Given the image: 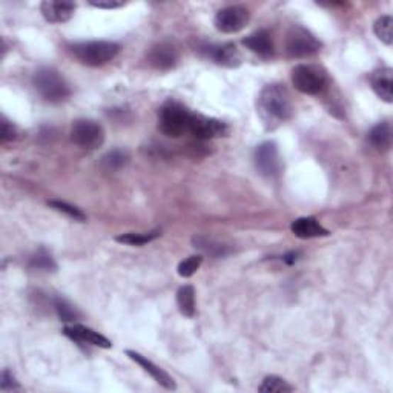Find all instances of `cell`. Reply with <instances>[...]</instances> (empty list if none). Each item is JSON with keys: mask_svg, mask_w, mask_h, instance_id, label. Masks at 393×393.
Here are the masks:
<instances>
[{"mask_svg": "<svg viewBox=\"0 0 393 393\" xmlns=\"http://www.w3.org/2000/svg\"><path fill=\"white\" fill-rule=\"evenodd\" d=\"M393 133L389 121H381L377 126H373L369 133L370 145L380 153H386L392 148Z\"/></svg>", "mask_w": 393, "mask_h": 393, "instance_id": "d6986e66", "label": "cell"}, {"mask_svg": "<svg viewBox=\"0 0 393 393\" xmlns=\"http://www.w3.org/2000/svg\"><path fill=\"white\" fill-rule=\"evenodd\" d=\"M129 162V155L126 151H121V149H114V151H109L106 155H103L100 166L103 171L106 172H116L121 167L126 166Z\"/></svg>", "mask_w": 393, "mask_h": 393, "instance_id": "ffe728a7", "label": "cell"}, {"mask_svg": "<svg viewBox=\"0 0 393 393\" xmlns=\"http://www.w3.org/2000/svg\"><path fill=\"white\" fill-rule=\"evenodd\" d=\"M34 88L39 94L51 103H59L67 100L71 96V88L68 82L59 71L52 68H42L34 74Z\"/></svg>", "mask_w": 393, "mask_h": 393, "instance_id": "3957f363", "label": "cell"}, {"mask_svg": "<svg viewBox=\"0 0 393 393\" xmlns=\"http://www.w3.org/2000/svg\"><path fill=\"white\" fill-rule=\"evenodd\" d=\"M189 133L200 140H209V138L228 135L229 126L221 120L209 118V117H204L200 114H194Z\"/></svg>", "mask_w": 393, "mask_h": 393, "instance_id": "30bf717a", "label": "cell"}, {"mask_svg": "<svg viewBox=\"0 0 393 393\" xmlns=\"http://www.w3.org/2000/svg\"><path fill=\"white\" fill-rule=\"evenodd\" d=\"M194 114L177 101H167L158 114V126L167 137L179 138L191 131Z\"/></svg>", "mask_w": 393, "mask_h": 393, "instance_id": "7a4b0ae2", "label": "cell"}, {"mask_svg": "<svg viewBox=\"0 0 393 393\" xmlns=\"http://www.w3.org/2000/svg\"><path fill=\"white\" fill-rule=\"evenodd\" d=\"M16 128L13 126V123H9L6 118H2V133H0V138H2V142L6 143L9 140L16 138Z\"/></svg>", "mask_w": 393, "mask_h": 393, "instance_id": "4dcf8cb0", "label": "cell"}, {"mask_svg": "<svg viewBox=\"0 0 393 393\" xmlns=\"http://www.w3.org/2000/svg\"><path fill=\"white\" fill-rule=\"evenodd\" d=\"M48 204L51 206L52 209L59 211V212H62V214H67L68 217H71V218H74V220H79V221L87 220V215L83 214L79 208H76V206H71V204H68V203L59 201V200L48 201Z\"/></svg>", "mask_w": 393, "mask_h": 393, "instance_id": "83f0119b", "label": "cell"}, {"mask_svg": "<svg viewBox=\"0 0 393 393\" xmlns=\"http://www.w3.org/2000/svg\"><path fill=\"white\" fill-rule=\"evenodd\" d=\"M71 140L83 149H96L105 142V131L94 120H76L71 126Z\"/></svg>", "mask_w": 393, "mask_h": 393, "instance_id": "52a82bcc", "label": "cell"}, {"mask_svg": "<svg viewBox=\"0 0 393 393\" xmlns=\"http://www.w3.org/2000/svg\"><path fill=\"white\" fill-rule=\"evenodd\" d=\"M373 30H375L377 37L382 43H386L387 46L393 43V18L390 16H381L375 22Z\"/></svg>", "mask_w": 393, "mask_h": 393, "instance_id": "7402d4cb", "label": "cell"}, {"mask_svg": "<svg viewBox=\"0 0 393 393\" xmlns=\"http://www.w3.org/2000/svg\"><path fill=\"white\" fill-rule=\"evenodd\" d=\"M177 304L184 316L195 315V291L191 284L182 286L177 292Z\"/></svg>", "mask_w": 393, "mask_h": 393, "instance_id": "44dd1931", "label": "cell"}, {"mask_svg": "<svg viewBox=\"0 0 393 393\" xmlns=\"http://www.w3.org/2000/svg\"><path fill=\"white\" fill-rule=\"evenodd\" d=\"M255 166L261 175L274 179L282 171L278 148L274 142H265L255 149Z\"/></svg>", "mask_w": 393, "mask_h": 393, "instance_id": "9c48e42d", "label": "cell"}, {"mask_svg": "<svg viewBox=\"0 0 393 393\" xmlns=\"http://www.w3.org/2000/svg\"><path fill=\"white\" fill-rule=\"evenodd\" d=\"M294 87L307 96L320 94L327 83L326 72L315 65H297L292 70Z\"/></svg>", "mask_w": 393, "mask_h": 393, "instance_id": "5b68a950", "label": "cell"}, {"mask_svg": "<svg viewBox=\"0 0 393 393\" xmlns=\"http://www.w3.org/2000/svg\"><path fill=\"white\" fill-rule=\"evenodd\" d=\"M54 307H55V311H57L59 316H60V320L62 321H76L77 318L80 316L79 312L76 311V307H72L67 299H63V298H57L54 301Z\"/></svg>", "mask_w": 393, "mask_h": 393, "instance_id": "d4e9b609", "label": "cell"}, {"mask_svg": "<svg viewBox=\"0 0 393 393\" xmlns=\"http://www.w3.org/2000/svg\"><path fill=\"white\" fill-rule=\"evenodd\" d=\"M243 43H245V46H248L252 52L261 55V57H269V55L274 54L272 37H270V34L266 30H258L254 34L248 35L246 39L243 40Z\"/></svg>", "mask_w": 393, "mask_h": 393, "instance_id": "ac0fdd59", "label": "cell"}, {"mask_svg": "<svg viewBox=\"0 0 393 393\" xmlns=\"http://www.w3.org/2000/svg\"><path fill=\"white\" fill-rule=\"evenodd\" d=\"M160 237V232L154 231V232H148V233H123V236H118L116 240L118 243H125V245L131 246H143L146 243H151L153 240Z\"/></svg>", "mask_w": 393, "mask_h": 393, "instance_id": "cb8c5ba5", "label": "cell"}, {"mask_svg": "<svg viewBox=\"0 0 393 393\" xmlns=\"http://www.w3.org/2000/svg\"><path fill=\"white\" fill-rule=\"evenodd\" d=\"M372 88L375 94L386 103L393 101V71L392 68H381L372 74Z\"/></svg>", "mask_w": 393, "mask_h": 393, "instance_id": "e0dca14e", "label": "cell"}, {"mask_svg": "<svg viewBox=\"0 0 393 393\" xmlns=\"http://www.w3.org/2000/svg\"><path fill=\"white\" fill-rule=\"evenodd\" d=\"M30 266L33 269H39V270H55V267H57V265H55L54 258L48 254L46 250H40L37 252V254L31 258L30 261Z\"/></svg>", "mask_w": 393, "mask_h": 393, "instance_id": "4316f807", "label": "cell"}, {"mask_svg": "<svg viewBox=\"0 0 393 393\" xmlns=\"http://www.w3.org/2000/svg\"><path fill=\"white\" fill-rule=\"evenodd\" d=\"M258 390L261 393H289V392L294 390V387L289 384L287 381H284L283 378L270 375V377H266L263 380V384L260 386Z\"/></svg>", "mask_w": 393, "mask_h": 393, "instance_id": "603a6c76", "label": "cell"}, {"mask_svg": "<svg viewBox=\"0 0 393 393\" xmlns=\"http://www.w3.org/2000/svg\"><path fill=\"white\" fill-rule=\"evenodd\" d=\"M321 48V42L303 26H292L286 37V52L294 59L311 57Z\"/></svg>", "mask_w": 393, "mask_h": 393, "instance_id": "8992f818", "label": "cell"}, {"mask_svg": "<svg viewBox=\"0 0 393 393\" xmlns=\"http://www.w3.org/2000/svg\"><path fill=\"white\" fill-rule=\"evenodd\" d=\"M203 263V257L201 255H192L189 258L183 260L182 263L179 265V275L183 278H189L192 277L196 270L200 269Z\"/></svg>", "mask_w": 393, "mask_h": 393, "instance_id": "f1b7e54d", "label": "cell"}, {"mask_svg": "<svg viewBox=\"0 0 393 393\" xmlns=\"http://www.w3.org/2000/svg\"><path fill=\"white\" fill-rule=\"evenodd\" d=\"M249 9L240 5H232L220 9L215 16V28L224 34H236L241 31L249 22Z\"/></svg>", "mask_w": 393, "mask_h": 393, "instance_id": "ba28073f", "label": "cell"}, {"mask_svg": "<svg viewBox=\"0 0 393 393\" xmlns=\"http://www.w3.org/2000/svg\"><path fill=\"white\" fill-rule=\"evenodd\" d=\"M126 355L131 360L135 361L145 372H148L149 375H151L162 387H165L167 390L177 389L174 380L170 377V373H166L162 367H158L157 364H154L151 360H148L146 357H143V355H140L138 352H134V350H126Z\"/></svg>", "mask_w": 393, "mask_h": 393, "instance_id": "5bb4252c", "label": "cell"}, {"mask_svg": "<svg viewBox=\"0 0 393 393\" xmlns=\"http://www.w3.org/2000/svg\"><path fill=\"white\" fill-rule=\"evenodd\" d=\"M297 260H298V252H289V254L283 257V261L287 265H294Z\"/></svg>", "mask_w": 393, "mask_h": 393, "instance_id": "d6a6232c", "label": "cell"}, {"mask_svg": "<svg viewBox=\"0 0 393 393\" xmlns=\"http://www.w3.org/2000/svg\"><path fill=\"white\" fill-rule=\"evenodd\" d=\"M40 11L50 23H65L74 16V11H76V4L46 0V2L40 5Z\"/></svg>", "mask_w": 393, "mask_h": 393, "instance_id": "9a60e30c", "label": "cell"}, {"mask_svg": "<svg viewBox=\"0 0 393 393\" xmlns=\"http://www.w3.org/2000/svg\"><path fill=\"white\" fill-rule=\"evenodd\" d=\"M89 5L96 6V8H106V9L123 6V4H121V2H89Z\"/></svg>", "mask_w": 393, "mask_h": 393, "instance_id": "1f68e13d", "label": "cell"}, {"mask_svg": "<svg viewBox=\"0 0 393 393\" xmlns=\"http://www.w3.org/2000/svg\"><path fill=\"white\" fill-rule=\"evenodd\" d=\"M63 333L67 336H70L71 340L77 341V343L97 345V348H101V349H111L112 348V343L106 338V336H103L101 333L92 331V329H89V327H85L82 324L67 326L63 329Z\"/></svg>", "mask_w": 393, "mask_h": 393, "instance_id": "4fadbf2b", "label": "cell"}, {"mask_svg": "<svg viewBox=\"0 0 393 393\" xmlns=\"http://www.w3.org/2000/svg\"><path fill=\"white\" fill-rule=\"evenodd\" d=\"M118 51L120 46L117 43L105 40L82 42L71 46V52L76 55V59L88 67H103L108 62L114 60Z\"/></svg>", "mask_w": 393, "mask_h": 393, "instance_id": "277c9868", "label": "cell"}, {"mask_svg": "<svg viewBox=\"0 0 393 393\" xmlns=\"http://www.w3.org/2000/svg\"><path fill=\"white\" fill-rule=\"evenodd\" d=\"M209 59H212L217 65L228 68H237L241 63V54L233 43H223V45H209L203 48Z\"/></svg>", "mask_w": 393, "mask_h": 393, "instance_id": "7c38bea8", "label": "cell"}, {"mask_svg": "<svg viewBox=\"0 0 393 393\" xmlns=\"http://www.w3.org/2000/svg\"><path fill=\"white\" fill-rule=\"evenodd\" d=\"M0 389L4 392L8 390H18L21 389V384H18V381L14 378V375L9 370H4L2 372V381H0Z\"/></svg>", "mask_w": 393, "mask_h": 393, "instance_id": "f546056e", "label": "cell"}, {"mask_svg": "<svg viewBox=\"0 0 393 393\" xmlns=\"http://www.w3.org/2000/svg\"><path fill=\"white\" fill-rule=\"evenodd\" d=\"M291 231L295 237L309 240V238H316V237H327L329 236V231L323 228L320 221L314 217H301L297 218L291 224Z\"/></svg>", "mask_w": 393, "mask_h": 393, "instance_id": "2e32d148", "label": "cell"}, {"mask_svg": "<svg viewBox=\"0 0 393 393\" xmlns=\"http://www.w3.org/2000/svg\"><path fill=\"white\" fill-rule=\"evenodd\" d=\"M258 114L267 128H277L292 117L294 106L289 91L283 85H267L257 101Z\"/></svg>", "mask_w": 393, "mask_h": 393, "instance_id": "6da1fadb", "label": "cell"}, {"mask_svg": "<svg viewBox=\"0 0 393 393\" xmlns=\"http://www.w3.org/2000/svg\"><path fill=\"white\" fill-rule=\"evenodd\" d=\"M194 245H195V248L208 252V254H211V255H224V254H226V246H223V245H220V243H215L214 240L206 238V237H195Z\"/></svg>", "mask_w": 393, "mask_h": 393, "instance_id": "484cf974", "label": "cell"}, {"mask_svg": "<svg viewBox=\"0 0 393 393\" xmlns=\"http://www.w3.org/2000/svg\"><path fill=\"white\" fill-rule=\"evenodd\" d=\"M148 62L151 67L160 71L172 70L179 63V51L172 43L162 42L153 46L148 54Z\"/></svg>", "mask_w": 393, "mask_h": 393, "instance_id": "8fae6325", "label": "cell"}]
</instances>
